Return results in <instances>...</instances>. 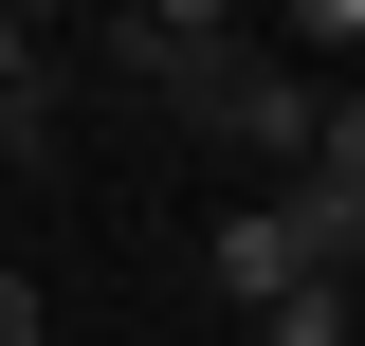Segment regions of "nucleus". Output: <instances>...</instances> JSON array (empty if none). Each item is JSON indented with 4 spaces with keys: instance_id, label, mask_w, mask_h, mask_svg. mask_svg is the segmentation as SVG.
<instances>
[{
    "instance_id": "nucleus-7",
    "label": "nucleus",
    "mask_w": 365,
    "mask_h": 346,
    "mask_svg": "<svg viewBox=\"0 0 365 346\" xmlns=\"http://www.w3.org/2000/svg\"><path fill=\"white\" fill-rule=\"evenodd\" d=\"M37 328H55V310H37V273L0 256V346H37Z\"/></svg>"
},
{
    "instance_id": "nucleus-5",
    "label": "nucleus",
    "mask_w": 365,
    "mask_h": 346,
    "mask_svg": "<svg viewBox=\"0 0 365 346\" xmlns=\"http://www.w3.org/2000/svg\"><path fill=\"white\" fill-rule=\"evenodd\" d=\"M274 19H292L311 55H365V0H274Z\"/></svg>"
},
{
    "instance_id": "nucleus-1",
    "label": "nucleus",
    "mask_w": 365,
    "mask_h": 346,
    "mask_svg": "<svg viewBox=\"0 0 365 346\" xmlns=\"http://www.w3.org/2000/svg\"><path fill=\"white\" fill-rule=\"evenodd\" d=\"M201 273H220L237 310H274V292H311V273H329V237H311V201H292V182H256V201L201 237Z\"/></svg>"
},
{
    "instance_id": "nucleus-3",
    "label": "nucleus",
    "mask_w": 365,
    "mask_h": 346,
    "mask_svg": "<svg viewBox=\"0 0 365 346\" xmlns=\"http://www.w3.org/2000/svg\"><path fill=\"white\" fill-rule=\"evenodd\" d=\"M292 182H329V201H365V91H329V128H311V164Z\"/></svg>"
},
{
    "instance_id": "nucleus-6",
    "label": "nucleus",
    "mask_w": 365,
    "mask_h": 346,
    "mask_svg": "<svg viewBox=\"0 0 365 346\" xmlns=\"http://www.w3.org/2000/svg\"><path fill=\"white\" fill-rule=\"evenodd\" d=\"M146 19H165V37H237L256 0H146Z\"/></svg>"
},
{
    "instance_id": "nucleus-4",
    "label": "nucleus",
    "mask_w": 365,
    "mask_h": 346,
    "mask_svg": "<svg viewBox=\"0 0 365 346\" xmlns=\"http://www.w3.org/2000/svg\"><path fill=\"white\" fill-rule=\"evenodd\" d=\"M55 91V55H37V19H0V110H37Z\"/></svg>"
},
{
    "instance_id": "nucleus-2",
    "label": "nucleus",
    "mask_w": 365,
    "mask_h": 346,
    "mask_svg": "<svg viewBox=\"0 0 365 346\" xmlns=\"http://www.w3.org/2000/svg\"><path fill=\"white\" fill-rule=\"evenodd\" d=\"M256 346H365V292H347V273H311V292L256 310Z\"/></svg>"
}]
</instances>
